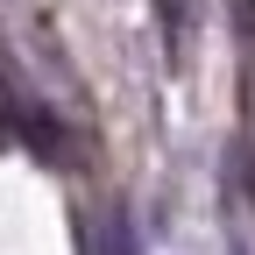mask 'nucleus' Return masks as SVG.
Listing matches in <instances>:
<instances>
[{
    "mask_svg": "<svg viewBox=\"0 0 255 255\" xmlns=\"http://www.w3.org/2000/svg\"><path fill=\"white\" fill-rule=\"evenodd\" d=\"M163 50H184V0H163Z\"/></svg>",
    "mask_w": 255,
    "mask_h": 255,
    "instance_id": "f257e3e1",
    "label": "nucleus"
}]
</instances>
